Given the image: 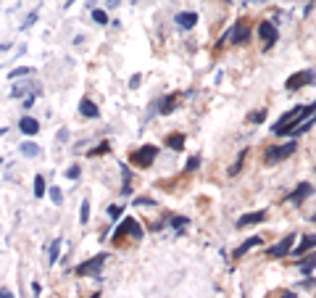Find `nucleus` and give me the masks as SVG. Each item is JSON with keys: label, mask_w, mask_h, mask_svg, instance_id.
Segmentation results:
<instances>
[{"label": "nucleus", "mask_w": 316, "mask_h": 298, "mask_svg": "<svg viewBox=\"0 0 316 298\" xmlns=\"http://www.w3.org/2000/svg\"><path fill=\"white\" fill-rule=\"evenodd\" d=\"M58 140H61V143L69 140V130H61V132H58Z\"/></svg>", "instance_id": "obj_40"}, {"label": "nucleus", "mask_w": 316, "mask_h": 298, "mask_svg": "<svg viewBox=\"0 0 316 298\" xmlns=\"http://www.w3.org/2000/svg\"><path fill=\"white\" fill-rule=\"evenodd\" d=\"M121 214H124V206H108V216H111V219H119Z\"/></svg>", "instance_id": "obj_33"}, {"label": "nucleus", "mask_w": 316, "mask_h": 298, "mask_svg": "<svg viewBox=\"0 0 316 298\" xmlns=\"http://www.w3.org/2000/svg\"><path fill=\"white\" fill-rule=\"evenodd\" d=\"M121 174H124V188H121V193H124V196H130V193H132V188H130L132 171H130V166H127V164H121Z\"/></svg>", "instance_id": "obj_22"}, {"label": "nucleus", "mask_w": 316, "mask_h": 298, "mask_svg": "<svg viewBox=\"0 0 316 298\" xmlns=\"http://www.w3.org/2000/svg\"><path fill=\"white\" fill-rule=\"evenodd\" d=\"M245 158H248V148H242V151L237 153V161L229 166V177H237V171H240V166L245 164Z\"/></svg>", "instance_id": "obj_21"}, {"label": "nucleus", "mask_w": 316, "mask_h": 298, "mask_svg": "<svg viewBox=\"0 0 316 298\" xmlns=\"http://www.w3.org/2000/svg\"><path fill=\"white\" fill-rule=\"evenodd\" d=\"M3 50H8V45H0V53H3Z\"/></svg>", "instance_id": "obj_44"}, {"label": "nucleus", "mask_w": 316, "mask_h": 298, "mask_svg": "<svg viewBox=\"0 0 316 298\" xmlns=\"http://www.w3.org/2000/svg\"><path fill=\"white\" fill-rule=\"evenodd\" d=\"M313 282H316V277H308V280H303V282H300V288H311Z\"/></svg>", "instance_id": "obj_38"}, {"label": "nucleus", "mask_w": 316, "mask_h": 298, "mask_svg": "<svg viewBox=\"0 0 316 298\" xmlns=\"http://www.w3.org/2000/svg\"><path fill=\"white\" fill-rule=\"evenodd\" d=\"M316 267V254H311V256H306V261H298V269H303V272H311Z\"/></svg>", "instance_id": "obj_24"}, {"label": "nucleus", "mask_w": 316, "mask_h": 298, "mask_svg": "<svg viewBox=\"0 0 316 298\" xmlns=\"http://www.w3.org/2000/svg\"><path fill=\"white\" fill-rule=\"evenodd\" d=\"M79 222L87 224L90 222V201H82V209H79Z\"/></svg>", "instance_id": "obj_26"}, {"label": "nucleus", "mask_w": 316, "mask_h": 298, "mask_svg": "<svg viewBox=\"0 0 316 298\" xmlns=\"http://www.w3.org/2000/svg\"><path fill=\"white\" fill-rule=\"evenodd\" d=\"M108 151H111V145H108V143H100V145H95V148H92V151H90L87 156H105Z\"/></svg>", "instance_id": "obj_28"}, {"label": "nucleus", "mask_w": 316, "mask_h": 298, "mask_svg": "<svg viewBox=\"0 0 316 298\" xmlns=\"http://www.w3.org/2000/svg\"><path fill=\"white\" fill-rule=\"evenodd\" d=\"M277 298H298V295H295V293H292V290H287V293H279Z\"/></svg>", "instance_id": "obj_41"}, {"label": "nucleus", "mask_w": 316, "mask_h": 298, "mask_svg": "<svg viewBox=\"0 0 316 298\" xmlns=\"http://www.w3.org/2000/svg\"><path fill=\"white\" fill-rule=\"evenodd\" d=\"M105 254H98V256H92L90 261H85V264H79L77 267V274L79 277H87V274H98L100 269H103V264H105Z\"/></svg>", "instance_id": "obj_8"}, {"label": "nucleus", "mask_w": 316, "mask_h": 298, "mask_svg": "<svg viewBox=\"0 0 316 298\" xmlns=\"http://www.w3.org/2000/svg\"><path fill=\"white\" fill-rule=\"evenodd\" d=\"M292 243H295V235H285V237L279 240L277 246H272V248H269L266 254L272 256V259H282V256H287L290 251H292Z\"/></svg>", "instance_id": "obj_9"}, {"label": "nucleus", "mask_w": 316, "mask_h": 298, "mask_svg": "<svg viewBox=\"0 0 316 298\" xmlns=\"http://www.w3.org/2000/svg\"><path fill=\"white\" fill-rule=\"evenodd\" d=\"M140 79H143V77H140V74H132V77H130V87H132V90H135V87L140 85Z\"/></svg>", "instance_id": "obj_36"}, {"label": "nucleus", "mask_w": 316, "mask_h": 298, "mask_svg": "<svg viewBox=\"0 0 316 298\" xmlns=\"http://www.w3.org/2000/svg\"><path fill=\"white\" fill-rule=\"evenodd\" d=\"M79 113H82L85 119H98V116H100L98 106H95L90 98H82V100H79Z\"/></svg>", "instance_id": "obj_15"}, {"label": "nucleus", "mask_w": 316, "mask_h": 298, "mask_svg": "<svg viewBox=\"0 0 316 298\" xmlns=\"http://www.w3.org/2000/svg\"><path fill=\"white\" fill-rule=\"evenodd\" d=\"M248 37H250V24L240 19V21H235V27H232L221 40H229L232 45H242V42H248ZM221 40H219V42H221Z\"/></svg>", "instance_id": "obj_4"}, {"label": "nucleus", "mask_w": 316, "mask_h": 298, "mask_svg": "<svg viewBox=\"0 0 316 298\" xmlns=\"http://www.w3.org/2000/svg\"><path fill=\"white\" fill-rule=\"evenodd\" d=\"M311 222H313V224H316V214H313V216H311Z\"/></svg>", "instance_id": "obj_45"}, {"label": "nucleus", "mask_w": 316, "mask_h": 298, "mask_svg": "<svg viewBox=\"0 0 316 298\" xmlns=\"http://www.w3.org/2000/svg\"><path fill=\"white\" fill-rule=\"evenodd\" d=\"M32 74V66H19V69H11L8 72V79H19V77H27Z\"/></svg>", "instance_id": "obj_23"}, {"label": "nucleus", "mask_w": 316, "mask_h": 298, "mask_svg": "<svg viewBox=\"0 0 316 298\" xmlns=\"http://www.w3.org/2000/svg\"><path fill=\"white\" fill-rule=\"evenodd\" d=\"M32 103H34V95H29V98H24V108H32Z\"/></svg>", "instance_id": "obj_42"}, {"label": "nucleus", "mask_w": 316, "mask_h": 298, "mask_svg": "<svg viewBox=\"0 0 316 298\" xmlns=\"http://www.w3.org/2000/svg\"><path fill=\"white\" fill-rule=\"evenodd\" d=\"M316 79V74L313 72H295L292 77H287V82H285V90H290V93H295V90H300V87H306V85H311Z\"/></svg>", "instance_id": "obj_7"}, {"label": "nucleus", "mask_w": 316, "mask_h": 298, "mask_svg": "<svg viewBox=\"0 0 316 298\" xmlns=\"http://www.w3.org/2000/svg\"><path fill=\"white\" fill-rule=\"evenodd\" d=\"M248 122H250V124H261V122H266V108H259V111H253L250 116H248Z\"/></svg>", "instance_id": "obj_27"}, {"label": "nucleus", "mask_w": 316, "mask_h": 298, "mask_svg": "<svg viewBox=\"0 0 316 298\" xmlns=\"http://www.w3.org/2000/svg\"><path fill=\"white\" fill-rule=\"evenodd\" d=\"M135 203H140V206H153L156 201H153V198H137Z\"/></svg>", "instance_id": "obj_37"}, {"label": "nucleus", "mask_w": 316, "mask_h": 298, "mask_svg": "<svg viewBox=\"0 0 316 298\" xmlns=\"http://www.w3.org/2000/svg\"><path fill=\"white\" fill-rule=\"evenodd\" d=\"M50 198H53V203H55V206H61V203H64V196H61V190H58V188H53V190H50Z\"/></svg>", "instance_id": "obj_34"}, {"label": "nucleus", "mask_w": 316, "mask_h": 298, "mask_svg": "<svg viewBox=\"0 0 316 298\" xmlns=\"http://www.w3.org/2000/svg\"><path fill=\"white\" fill-rule=\"evenodd\" d=\"M295 151H298V143L295 140H290L285 145H272V148H266V153H264V164L266 166H274L279 161H285V158H290Z\"/></svg>", "instance_id": "obj_2"}, {"label": "nucleus", "mask_w": 316, "mask_h": 298, "mask_svg": "<svg viewBox=\"0 0 316 298\" xmlns=\"http://www.w3.org/2000/svg\"><path fill=\"white\" fill-rule=\"evenodd\" d=\"M90 298H100V293H95V295H90Z\"/></svg>", "instance_id": "obj_46"}, {"label": "nucleus", "mask_w": 316, "mask_h": 298, "mask_svg": "<svg viewBox=\"0 0 316 298\" xmlns=\"http://www.w3.org/2000/svg\"><path fill=\"white\" fill-rule=\"evenodd\" d=\"M266 216H269V211H266V209H264V211L245 214V216H240V219H237V227L242 230V227H250V224H261V222H266Z\"/></svg>", "instance_id": "obj_11"}, {"label": "nucleus", "mask_w": 316, "mask_h": 298, "mask_svg": "<svg viewBox=\"0 0 316 298\" xmlns=\"http://www.w3.org/2000/svg\"><path fill=\"white\" fill-rule=\"evenodd\" d=\"M198 24V14H195V11H182V14H177V27L179 29H193Z\"/></svg>", "instance_id": "obj_14"}, {"label": "nucleus", "mask_w": 316, "mask_h": 298, "mask_svg": "<svg viewBox=\"0 0 316 298\" xmlns=\"http://www.w3.org/2000/svg\"><path fill=\"white\" fill-rule=\"evenodd\" d=\"M156 156H158V148H156V145H143V148H137V151H132L130 161H132L137 169H148L150 164L156 161Z\"/></svg>", "instance_id": "obj_3"}, {"label": "nucleus", "mask_w": 316, "mask_h": 298, "mask_svg": "<svg viewBox=\"0 0 316 298\" xmlns=\"http://www.w3.org/2000/svg\"><path fill=\"white\" fill-rule=\"evenodd\" d=\"M311 193H313V185H311V182H300V185H298V188L287 196V201H290V203H295V206H300L303 201H306V198L311 196Z\"/></svg>", "instance_id": "obj_10"}, {"label": "nucleus", "mask_w": 316, "mask_h": 298, "mask_svg": "<svg viewBox=\"0 0 316 298\" xmlns=\"http://www.w3.org/2000/svg\"><path fill=\"white\" fill-rule=\"evenodd\" d=\"M34 21H37V11H32V14L24 19V27H21V29H29V27L34 24Z\"/></svg>", "instance_id": "obj_35"}, {"label": "nucleus", "mask_w": 316, "mask_h": 298, "mask_svg": "<svg viewBox=\"0 0 316 298\" xmlns=\"http://www.w3.org/2000/svg\"><path fill=\"white\" fill-rule=\"evenodd\" d=\"M0 298H14V293H11L8 288H0Z\"/></svg>", "instance_id": "obj_39"}, {"label": "nucleus", "mask_w": 316, "mask_h": 298, "mask_svg": "<svg viewBox=\"0 0 316 298\" xmlns=\"http://www.w3.org/2000/svg\"><path fill=\"white\" fill-rule=\"evenodd\" d=\"M6 132H8V130H6V127H0V137H3V135H6Z\"/></svg>", "instance_id": "obj_43"}, {"label": "nucleus", "mask_w": 316, "mask_h": 298, "mask_svg": "<svg viewBox=\"0 0 316 298\" xmlns=\"http://www.w3.org/2000/svg\"><path fill=\"white\" fill-rule=\"evenodd\" d=\"M19 151L24 153V156H29V158H34V156H40V153H42V148H40L37 143H29V140H27V143H21V145H19Z\"/></svg>", "instance_id": "obj_18"}, {"label": "nucleus", "mask_w": 316, "mask_h": 298, "mask_svg": "<svg viewBox=\"0 0 316 298\" xmlns=\"http://www.w3.org/2000/svg\"><path fill=\"white\" fill-rule=\"evenodd\" d=\"M261 243H264V237H261V235H253V237H248V240H245V243H240V246L235 248V254H232V259H242V256L248 254L250 248L261 246Z\"/></svg>", "instance_id": "obj_12"}, {"label": "nucleus", "mask_w": 316, "mask_h": 298, "mask_svg": "<svg viewBox=\"0 0 316 298\" xmlns=\"http://www.w3.org/2000/svg\"><path fill=\"white\" fill-rule=\"evenodd\" d=\"M64 177H66V180H79V166L72 164V166L66 169V174H64Z\"/></svg>", "instance_id": "obj_32"}, {"label": "nucleus", "mask_w": 316, "mask_h": 298, "mask_svg": "<svg viewBox=\"0 0 316 298\" xmlns=\"http://www.w3.org/2000/svg\"><path fill=\"white\" fill-rule=\"evenodd\" d=\"M311 127H316V113H313L311 119H306V122H303L298 130H292V135H290V137H300V135H306V132H311Z\"/></svg>", "instance_id": "obj_20"}, {"label": "nucleus", "mask_w": 316, "mask_h": 298, "mask_svg": "<svg viewBox=\"0 0 316 298\" xmlns=\"http://www.w3.org/2000/svg\"><path fill=\"white\" fill-rule=\"evenodd\" d=\"M311 248H316V235H306V237L300 240V246H298V248H292L290 254L303 256V254H306V251H311Z\"/></svg>", "instance_id": "obj_16"}, {"label": "nucleus", "mask_w": 316, "mask_h": 298, "mask_svg": "<svg viewBox=\"0 0 316 298\" xmlns=\"http://www.w3.org/2000/svg\"><path fill=\"white\" fill-rule=\"evenodd\" d=\"M198 166H201V156H193L190 161L184 164V174H190V171H195Z\"/></svg>", "instance_id": "obj_29"}, {"label": "nucleus", "mask_w": 316, "mask_h": 298, "mask_svg": "<svg viewBox=\"0 0 316 298\" xmlns=\"http://www.w3.org/2000/svg\"><path fill=\"white\" fill-rule=\"evenodd\" d=\"M127 235H132V237H143V227H140V222L137 219H132V216H124L121 219V224L116 227V232H113V240H121V237H127Z\"/></svg>", "instance_id": "obj_5"}, {"label": "nucleus", "mask_w": 316, "mask_h": 298, "mask_svg": "<svg viewBox=\"0 0 316 298\" xmlns=\"http://www.w3.org/2000/svg\"><path fill=\"white\" fill-rule=\"evenodd\" d=\"M166 145L171 148V151H182V148H184V135H182V132L169 135V137H166Z\"/></svg>", "instance_id": "obj_19"}, {"label": "nucleus", "mask_w": 316, "mask_h": 298, "mask_svg": "<svg viewBox=\"0 0 316 298\" xmlns=\"http://www.w3.org/2000/svg\"><path fill=\"white\" fill-rule=\"evenodd\" d=\"M92 19H95L98 24H108V14H105V11H100V8L92 11Z\"/></svg>", "instance_id": "obj_30"}, {"label": "nucleus", "mask_w": 316, "mask_h": 298, "mask_svg": "<svg viewBox=\"0 0 316 298\" xmlns=\"http://www.w3.org/2000/svg\"><path fill=\"white\" fill-rule=\"evenodd\" d=\"M177 100H179V93H171V95H166L161 103H158V108H161V113H174V106H177Z\"/></svg>", "instance_id": "obj_17"}, {"label": "nucleus", "mask_w": 316, "mask_h": 298, "mask_svg": "<svg viewBox=\"0 0 316 298\" xmlns=\"http://www.w3.org/2000/svg\"><path fill=\"white\" fill-rule=\"evenodd\" d=\"M0 164H3V161H0Z\"/></svg>", "instance_id": "obj_47"}, {"label": "nucleus", "mask_w": 316, "mask_h": 298, "mask_svg": "<svg viewBox=\"0 0 316 298\" xmlns=\"http://www.w3.org/2000/svg\"><path fill=\"white\" fill-rule=\"evenodd\" d=\"M259 37H261V45H264V50H272L277 40H279V32L277 27L272 24V21H261V27H259Z\"/></svg>", "instance_id": "obj_6"}, {"label": "nucleus", "mask_w": 316, "mask_h": 298, "mask_svg": "<svg viewBox=\"0 0 316 298\" xmlns=\"http://www.w3.org/2000/svg\"><path fill=\"white\" fill-rule=\"evenodd\" d=\"M19 130L24 132L27 137H34V135L40 132V122L34 119V116H21V119H19Z\"/></svg>", "instance_id": "obj_13"}, {"label": "nucleus", "mask_w": 316, "mask_h": 298, "mask_svg": "<svg viewBox=\"0 0 316 298\" xmlns=\"http://www.w3.org/2000/svg\"><path fill=\"white\" fill-rule=\"evenodd\" d=\"M34 196H37V198L45 196V177H42V174L34 177Z\"/></svg>", "instance_id": "obj_25"}, {"label": "nucleus", "mask_w": 316, "mask_h": 298, "mask_svg": "<svg viewBox=\"0 0 316 298\" xmlns=\"http://www.w3.org/2000/svg\"><path fill=\"white\" fill-rule=\"evenodd\" d=\"M316 113V100H311L308 106H295L292 111H287V113H282L277 122H274V127H272V135H277V137H290L292 135V130H298L306 119H311Z\"/></svg>", "instance_id": "obj_1"}, {"label": "nucleus", "mask_w": 316, "mask_h": 298, "mask_svg": "<svg viewBox=\"0 0 316 298\" xmlns=\"http://www.w3.org/2000/svg\"><path fill=\"white\" fill-rule=\"evenodd\" d=\"M58 248H61V240H53V246H50V264H55V261H58Z\"/></svg>", "instance_id": "obj_31"}]
</instances>
